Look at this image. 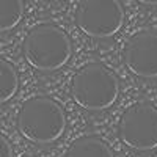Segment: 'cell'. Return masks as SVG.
I'll return each mask as SVG.
<instances>
[{"instance_id": "cell-1", "label": "cell", "mask_w": 157, "mask_h": 157, "mask_svg": "<svg viewBox=\"0 0 157 157\" xmlns=\"http://www.w3.org/2000/svg\"><path fill=\"white\" fill-rule=\"evenodd\" d=\"M17 129L29 141L49 145L63 135L66 115L57 101L47 96H33L19 109Z\"/></svg>"}, {"instance_id": "cell-2", "label": "cell", "mask_w": 157, "mask_h": 157, "mask_svg": "<svg viewBox=\"0 0 157 157\" xmlns=\"http://www.w3.org/2000/svg\"><path fill=\"white\" fill-rule=\"evenodd\" d=\"M24 57L38 71L50 72L63 68L71 58V39L63 29L54 24L33 27L22 44Z\"/></svg>"}, {"instance_id": "cell-3", "label": "cell", "mask_w": 157, "mask_h": 157, "mask_svg": "<svg viewBox=\"0 0 157 157\" xmlns=\"http://www.w3.org/2000/svg\"><path fill=\"white\" fill-rule=\"evenodd\" d=\"M71 94L82 109L101 112L116 102L120 94V80L102 63H88L74 74Z\"/></svg>"}, {"instance_id": "cell-4", "label": "cell", "mask_w": 157, "mask_h": 157, "mask_svg": "<svg viewBox=\"0 0 157 157\" xmlns=\"http://www.w3.org/2000/svg\"><path fill=\"white\" fill-rule=\"evenodd\" d=\"M124 10L120 0H78L75 25L91 38H110L120 32Z\"/></svg>"}, {"instance_id": "cell-5", "label": "cell", "mask_w": 157, "mask_h": 157, "mask_svg": "<svg viewBox=\"0 0 157 157\" xmlns=\"http://www.w3.org/2000/svg\"><path fill=\"white\" fill-rule=\"evenodd\" d=\"M118 135L135 151L157 148V109L146 101L129 105L118 123Z\"/></svg>"}, {"instance_id": "cell-6", "label": "cell", "mask_w": 157, "mask_h": 157, "mask_svg": "<svg viewBox=\"0 0 157 157\" xmlns=\"http://www.w3.org/2000/svg\"><path fill=\"white\" fill-rule=\"evenodd\" d=\"M123 58L126 68L141 78L157 77V32L143 30L127 39Z\"/></svg>"}, {"instance_id": "cell-7", "label": "cell", "mask_w": 157, "mask_h": 157, "mask_svg": "<svg viewBox=\"0 0 157 157\" xmlns=\"http://www.w3.org/2000/svg\"><path fill=\"white\" fill-rule=\"evenodd\" d=\"M64 157H113V152L104 140L88 135L72 141Z\"/></svg>"}, {"instance_id": "cell-8", "label": "cell", "mask_w": 157, "mask_h": 157, "mask_svg": "<svg viewBox=\"0 0 157 157\" xmlns=\"http://www.w3.org/2000/svg\"><path fill=\"white\" fill-rule=\"evenodd\" d=\"M19 90V75L13 64L0 57V104H5Z\"/></svg>"}, {"instance_id": "cell-9", "label": "cell", "mask_w": 157, "mask_h": 157, "mask_svg": "<svg viewBox=\"0 0 157 157\" xmlns=\"http://www.w3.org/2000/svg\"><path fill=\"white\" fill-rule=\"evenodd\" d=\"M24 16V0H0V32L14 29Z\"/></svg>"}, {"instance_id": "cell-10", "label": "cell", "mask_w": 157, "mask_h": 157, "mask_svg": "<svg viewBox=\"0 0 157 157\" xmlns=\"http://www.w3.org/2000/svg\"><path fill=\"white\" fill-rule=\"evenodd\" d=\"M0 157H13V148L5 135L0 134Z\"/></svg>"}, {"instance_id": "cell-11", "label": "cell", "mask_w": 157, "mask_h": 157, "mask_svg": "<svg viewBox=\"0 0 157 157\" xmlns=\"http://www.w3.org/2000/svg\"><path fill=\"white\" fill-rule=\"evenodd\" d=\"M137 2L143 5H149V6H157V0H137Z\"/></svg>"}]
</instances>
